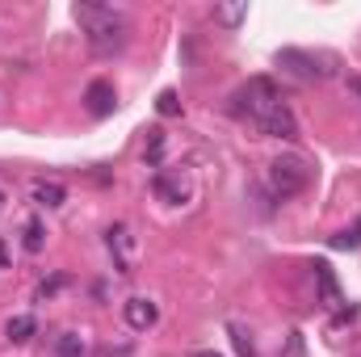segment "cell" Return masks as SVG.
I'll return each mask as SVG.
<instances>
[{
  "mask_svg": "<svg viewBox=\"0 0 361 357\" xmlns=\"http://www.w3.org/2000/svg\"><path fill=\"white\" fill-rule=\"evenodd\" d=\"M240 118H248L261 135H273V139H298V118L294 109L281 101V92L269 76H252L244 89L235 92V105H231Z\"/></svg>",
  "mask_w": 361,
  "mask_h": 357,
  "instance_id": "obj_1",
  "label": "cell"
},
{
  "mask_svg": "<svg viewBox=\"0 0 361 357\" xmlns=\"http://www.w3.org/2000/svg\"><path fill=\"white\" fill-rule=\"evenodd\" d=\"M76 21L85 25V38H89V51L109 59L118 55L126 42H130V21L109 8V4H76Z\"/></svg>",
  "mask_w": 361,
  "mask_h": 357,
  "instance_id": "obj_2",
  "label": "cell"
},
{
  "mask_svg": "<svg viewBox=\"0 0 361 357\" xmlns=\"http://www.w3.org/2000/svg\"><path fill=\"white\" fill-rule=\"evenodd\" d=\"M311 185V164L298 156H277L269 164V189L273 198H294Z\"/></svg>",
  "mask_w": 361,
  "mask_h": 357,
  "instance_id": "obj_3",
  "label": "cell"
},
{
  "mask_svg": "<svg viewBox=\"0 0 361 357\" xmlns=\"http://www.w3.org/2000/svg\"><path fill=\"white\" fill-rule=\"evenodd\" d=\"M277 68H286L298 80H328L336 72V59L332 55H311V51L286 47V51H277Z\"/></svg>",
  "mask_w": 361,
  "mask_h": 357,
  "instance_id": "obj_4",
  "label": "cell"
},
{
  "mask_svg": "<svg viewBox=\"0 0 361 357\" xmlns=\"http://www.w3.org/2000/svg\"><path fill=\"white\" fill-rule=\"evenodd\" d=\"M122 320H126L135 332H147V328H156V320H160V307H156L152 298H143V294H130V298L122 303Z\"/></svg>",
  "mask_w": 361,
  "mask_h": 357,
  "instance_id": "obj_5",
  "label": "cell"
},
{
  "mask_svg": "<svg viewBox=\"0 0 361 357\" xmlns=\"http://www.w3.org/2000/svg\"><path fill=\"white\" fill-rule=\"evenodd\" d=\"M105 248L114 253V261H118V273H130V257H135V236H130V227H126V223H114V227L105 231Z\"/></svg>",
  "mask_w": 361,
  "mask_h": 357,
  "instance_id": "obj_6",
  "label": "cell"
},
{
  "mask_svg": "<svg viewBox=\"0 0 361 357\" xmlns=\"http://www.w3.org/2000/svg\"><path fill=\"white\" fill-rule=\"evenodd\" d=\"M152 193H156L160 202H169V206H180V202H185V193H189V185L180 181V173L160 169V173L152 177Z\"/></svg>",
  "mask_w": 361,
  "mask_h": 357,
  "instance_id": "obj_7",
  "label": "cell"
},
{
  "mask_svg": "<svg viewBox=\"0 0 361 357\" xmlns=\"http://www.w3.org/2000/svg\"><path fill=\"white\" fill-rule=\"evenodd\" d=\"M30 198H34V206H42V210H59V206L68 202V189H63L59 181L38 177L34 185H30Z\"/></svg>",
  "mask_w": 361,
  "mask_h": 357,
  "instance_id": "obj_8",
  "label": "cell"
},
{
  "mask_svg": "<svg viewBox=\"0 0 361 357\" xmlns=\"http://www.w3.org/2000/svg\"><path fill=\"white\" fill-rule=\"evenodd\" d=\"M114 105H118V92L109 80H92L89 85V114L92 118H109L114 114Z\"/></svg>",
  "mask_w": 361,
  "mask_h": 357,
  "instance_id": "obj_9",
  "label": "cell"
},
{
  "mask_svg": "<svg viewBox=\"0 0 361 357\" xmlns=\"http://www.w3.org/2000/svg\"><path fill=\"white\" fill-rule=\"evenodd\" d=\"M34 332H38L34 315H13V320L4 324V341H8V345H25V341H30Z\"/></svg>",
  "mask_w": 361,
  "mask_h": 357,
  "instance_id": "obj_10",
  "label": "cell"
},
{
  "mask_svg": "<svg viewBox=\"0 0 361 357\" xmlns=\"http://www.w3.org/2000/svg\"><path fill=\"white\" fill-rule=\"evenodd\" d=\"M210 17H214L219 25L235 30V25H244V21H248V4H214V8H210Z\"/></svg>",
  "mask_w": 361,
  "mask_h": 357,
  "instance_id": "obj_11",
  "label": "cell"
},
{
  "mask_svg": "<svg viewBox=\"0 0 361 357\" xmlns=\"http://www.w3.org/2000/svg\"><path fill=\"white\" fill-rule=\"evenodd\" d=\"M21 244H25V253H42V244H47V227H42V219H30V223L21 227Z\"/></svg>",
  "mask_w": 361,
  "mask_h": 357,
  "instance_id": "obj_12",
  "label": "cell"
},
{
  "mask_svg": "<svg viewBox=\"0 0 361 357\" xmlns=\"http://www.w3.org/2000/svg\"><path fill=\"white\" fill-rule=\"evenodd\" d=\"M55 353L59 357H85L89 349H85L80 332H59V337H55Z\"/></svg>",
  "mask_w": 361,
  "mask_h": 357,
  "instance_id": "obj_13",
  "label": "cell"
},
{
  "mask_svg": "<svg viewBox=\"0 0 361 357\" xmlns=\"http://www.w3.org/2000/svg\"><path fill=\"white\" fill-rule=\"evenodd\" d=\"M315 277H319V286H324L328 303H341V294H336V282H332V269L324 265V261H315Z\"/></svg>",
  "mask_w": 361,
  "mask_h": 357,
  "instance_id": "obj_14",
  "label": "cell"
},
{
  "mask_svg": "<svg viewBox=\"0 0 361 357\" xmlns=\"http://www.w3.org/2000/svg\"><path fill=\"white\" fill-rule=\"evenodd\" d=\"M156 109H160L164 118H173V114H180V97L173 89H164L160 97H156Z\"/></svg>",
  "mask_w": 361,
  "mask_h": 357,
  "instance_id": "obj_15",
  "label": "cell"
},
{
  "mask_svg": "<svg viewBox=\"0 0 361 357\" xmlns=\"http://www.w3.org/2000/svg\"><path fill=\"white\" fill-rule=\"evenodd\" d=\"M361 244V219L353 223V231H336L332 236V248H357Z\"/></svg>",
  "mask_w": 361,
  "mask_h": 357,
  "instance_id": "obj_16",
  "label": "cell"
},
{
  "mask_svg": "<svg viewBox=\"0 0 361 357\" xmlns=\"http://www.w3.org/2000/svg\"><path fill=\"white\" fill-rule=\"evenodd\" d=\"M160 156H164V131H147V160L160 164Z\"/></svg>",
  "mask_w": 361,
  "mask_h": 357,
  "instance_id": "obj_17",
  "label": "cell"
},
{
  "mask_svg": "<svg viewBox=\"0 0 361 357\" xmlns=\"http://www.w3.org/2000/svg\"><path fill=\"white\" fill-rule=\"evenodd\" d=\"M101 357H130V345H118V349L114 345H101Z\"/></svg>",
  "mask_w": 361,
  "mask_h": 357,
  "instance_id": "obj_18",
  "label": "cell"
},
{
  "mask_svg": "<svg viewBox=\"0 0 361 357\" xmlns=\"http://www.w3.org/2000/svg\"><path fill=\"white\" fill-rule=\"evenodd\" d=\"M349 92H353V97L361 101V76H349Z\"/></svg>",
  "mask_w": 361,
  "mask_h": 357,
  "instance_id": "obj_19",
  "label": "cell"
},
{
  "mask_svg": "<svg viewBox=\"0 0 361 357\" xmlns=\"http://www.w3.org/2000/svg\"><path fill=\"white\" fill-rule=\"evenodd\" d=\"M8 265V244H4V236H0V269Z\"/></svg>",
  "mask_w": 361,
  "mask_h": 357,
  "instance_id": "obj_20",
  "label": "cell"
},
{
  "mask_svg": "<svg viewBox=\"0 0 361 357\" xmlns=\"http://www.w3.org/2000/svg\"><path fill=\"white\" fill-rule=\"evenodd\" d=\"M189 357H223V353H214V349H197V353H189Z\"/></svg>",
  "mask_w": 361,
  "mask_h": 357,
  "instance_id": "obj_21",
  "label": "cell"
},
{
  "mask_svg": "<svg viewBox=\"0 0 361 357\" xmlns=\"http://www.w3.org/2000/svg\"><path fill=\"white\" fill-rule=\"evenodd\" d=\"M4 202H8V198H4V189H0V214H4Z\"/></svg>",
  "mask_w": 361,
  "mask_h": 357,
  "instance_id": "obj_22",
  "label": "cell"
}]
</instances>
